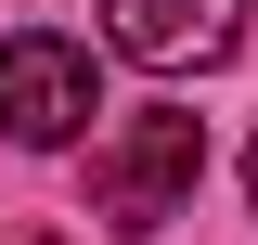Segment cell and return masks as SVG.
Masks as SVG:
<instances>
[{
  "mask_svg": "<svg viewBox=\"0 0 258 245\" xmlns=\"http://www.w3.org/2000/svg\"><path fill=\"white\" fill-rule=\"evenodd\" d=\"M103 116V91H91V52L64 26H13L0 39V129L26 155H52V142H78V129Z\"/></svg>",
  "mask_w": 258,
  "mask_h": 245,
  "instance_id": "cell-2",
  "label": "cell"
},
{
  "mask_svg": "<svg viewBox=\"0 0 258 245\" xmlns=\"http://www.w3.org/2000/svg\"><path fill=\"white\" fill-rule=\"evenodd\" d=\"M245 207H258V155H245Z\"/></svg>",
  "mask_w": 258,
  "mask_h": 245,
  "instance_id": "cell-4",
  "label": "cell"
},
{
  "mask_svg": "<svg viewBox=\"0 0 258 245\" xmlns=\"http://www.w3.org/2000/svg\"><path fill=\"white\" fill-rule=\"evenodd\" d=\"M194 181H207V116L155 103V116H129L116 142L91 155V219L142 245V232H168V219H194Z\"/></svg>",
  "mask_w": 258,
  "mask_h": 245,
  "instance_id": "cell-1",
  "label": "cell"
},
{
  "mask_svg": "<svg viewBox=\"0 0 258 245\" xmlns=\"http://www.w3.org/2000/svg\"><path fill=\"white\" fill-rule=\"evenodd\" d=\"M103 39L155 78H194V65L245 52V0H103Z\"/></svg>",
  "mask_w": 258,
  "mask_h": 245,
  "instance_id": "cell-3",
  "label": "cell"
}]
</instances>
